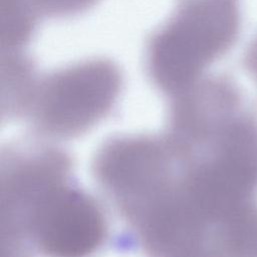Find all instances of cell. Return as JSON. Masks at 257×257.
I'll return each instance as SVG.
<instances>
[{
    "mask_svg": "<svg viewBox=\"0 0 257 257\" xmlns=\"http://www.w3.org/2000/svg\"><path fill=\"white\" fill-rule=\"evenodd\" d=\"M239 26V0H178L175 13L149 39L151 79L165 92L184 91L232 47Z\"/></svg>",
    "mask_w": 257,
    "mask_h": 257,
    "instance_id": "cell-1",
    "label": "cell"
},
{
    "mask_svg": "<svg viewBox=\"0 0 257 257\" xmlns=\"http://www.w3.org/2000/svg\"><path fill=\"white\" fill-rule=\"evenodd\" d=\"M121 82L120 70L112 61L87 59L37 77L28 106L41 128L72 136L110 110Z\"/></svg>",
    "mask_w": 257,
    "mask_h": 257,
    "instance_id": "cell-2",
    "label": "cell"
},
{
    "mask_svg": "<svg viewBox=\"0 0 257 257\" xmlns=\"http://www.w3.org/2000/svg\"><path fill=\"white\" fill-rule=\"evenodd\" d=\"M26 230L50 257H86L100 245L105 227L101 212L89 198L59 183L38 200Z\"/></svg>",
    "mask_w": 257,
    "mask_h": 257,
    "instance_id": "cell-3",
    "label": "cell"
}]
</instances>
